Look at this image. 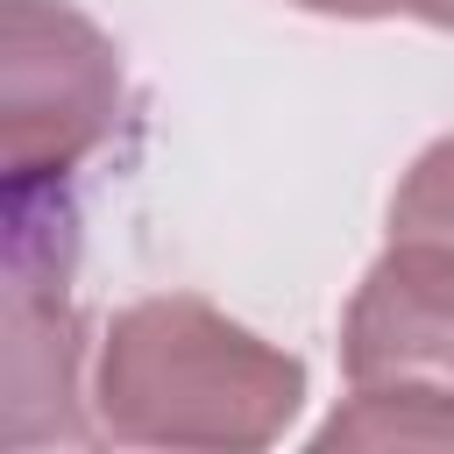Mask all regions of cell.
Wrapping results in <instances>:
<instances>
[{
	"label": "cell",
	"instance_id": "cell-1",
	"mask_svg": "<svg viewBox=\"0 0 454 454\" xmlns=\"http://www.w3.org/2000/svg\"><path fill=\"white\" fill-rule=\"evenodd\" d=\"M305 369L199 298H142L99 355V404L121 440L262 447L291 426Z\"/></svg>",
	"mask_w": 454,
	"mask_h": 454
},
{
	"label": "cell",
	"instance_id": "cell-2",
	"mask_svg": "<svg viewBox=\"0 0 454 454\" xmlns=\"http://www.w3.org/2000/svg\"><path fill=\"white\" fill-rule=\"evenodd\" d=\"M355 383H404L454 397V241H390L340 319Z\"/></svg>",
	"mask_w": 454,
	"mask_h": 454
},
{
	"label": "cell",
	"instance_id": "cell-3",
	"mask_svg": "<svg viewBox=\"0 0 454 454\" xmlns=\"http://www.w3.org/2000/svg\"><path fill=\"white\" fill-rule=\"evenodd\" d=\"M454 447V397L404 383H355V397L319 426V447Z\"/></svg>",
	"mask_w": 454,
	"mask_h": 454
},
{
	"label": "cell",
	"instance_id": "cell-4",
	"mask_svg": "<svg viewBox=\"0 0 454 454\" xmlns=\"http://www.w3.org/2000/svg\"><path fill=\"white\" fill-rule=\"evenodd\" d=\"M390 241H454V135L404 170L390 199Z\"/></svg>",
	"mask_w": 454,
	"mask_h": 454
},
{
	"label": "cell",
	"instance_id": "cell-5",
	"mask_svg": "<svg viewBox=\"0 0 454 454\" xmlns=\"http://www.w3.org/2000/svg\"><path fill=\"white\" fill-rule=\"evenodd\" d=\"M298 7H312V14H355V21L390 14V0H298Z\"/></svg>",
	"mask_w": 454,
	"mask_h": 454
},
{
	"label": "cell",
	"instance_id": "cell-6",
	"mask_svg": "<svg viewBox=\"0 0 454 454\" xmlns=\"http://www.w3.org/2000/svg\"><path fill=\"white\" fill-rule=\"evenodd\" d=\"M390 7H404V14H419L433 28H454V0H390Z\"/></svg>",
	"mask_w": 454,
	"mask_h": 454
}]
</instances>
